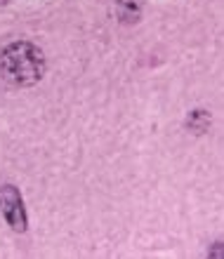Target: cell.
Wrapping results in <instances>:
<instances>
[{
    "label": "cell",
    "mask_w": 224,
    "mask_h": 259,
    "mask_svg": "<svg viewBox=\"0 0 224 259\" xmlns=\"http://www.w3.org/2000/svg\"><path fill=\"white\" fill-rule=\"evenodd\" d=\"M0 210L14 231H26V210H24V200L17 186H0Z\"/></svg>",
    "instance_id": "7a4b0ae2"
},
{
    "label": "cell",
    "mask_w": 224,
    "mask_h": 259,
    "mask_svg": "<svg viewBox=\"0 0 224 259\" xmlns=\"http://www.w3.org/2000/svg\"><path fill=\"white\" fill-rule=\"evenodd\" d=\"M5 3H7V0H0V5H5Z\"/></svg>",
    "instance_id": "3957f363"
},
{
    "label": "cell",
    "mask_w": 224,
    "mask_h": 259,
    "mask_svg": "<svg viewBox=\"0 0 224 259\" xmlns=\"http://www.w3.org/2000/svg\"><path fill=\"white\" fill-rule=\"evenodd\" d=\"M0 73L12 85H33L45 73V57L31 42H12L0 55Z\"/></svg>",
    "instance_id": "6da1fadb"
}]
</instances>
